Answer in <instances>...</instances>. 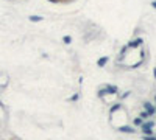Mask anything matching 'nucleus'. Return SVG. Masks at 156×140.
I'll return each instance as SVG.
<instances>
[{"label": "nucleus", "mask_w": 156, "mask_h": 140, "mask_svg": "<svg viewBox=\"0 0 156 140\" xmlns=\"http://www.w3.org/2000/svg\"><path fill=\"white\" fill-rule=\"evenodd\" d=\"M140 117H142V118H147V117H148V114H147V112H142V114H140Z\"/></svg>", "instance_id": "5"}, {"label": "nucleus", "mask_w": 156, "mask_h": 140, "mask_svg": "<svg viewBox=\"0 0 156 140\" xmlns=\"http://www.w3.org/2000/svg\"><path fill=\"white\" fill-rule=\"evenodd\" d=\"M153 126H154V123H153V121L142 125V131H144V134H145V135H151V134H153Z\"/></svg>", "instance_id": "1"}, {"label": "nucleus", "mask_w": 156, "mask_h": 140, "mask_svg": "<svg viewBox=\"0 0 156 140\" xmlns=\"http://www.w3.org/2000/svg\"><path fill=\"white\" fill-rule=\"evenodd\" d=\"M145 109L148 111V115H151V114H154V108L150 104V103H145Z\"/></svg>", "instance_id": "3"}, {"label": "nucleus", "mask_w": 156, "mask_h": 140, "mask_svg": "<svg viewBox=\"0 0 156 140\" xmlns=\"http://www.w3.org/2000/svg\"><path fill=\"white\" fill-rule=\"evenodd\" d=\"M117 109H120V104H117V106H114V108L111 109V112H114V111H117Z\"/></svg>", "instance_id": "7"}, {"label": "nucleus", "mask_w": 156, "mask_h": 140, "mask_svg": "<svg viewBox=\"0 0 156 140\" xmlns=\"http://www.w3.org/2000/svg\"><path fill=\"white\" fill-rule=\"evenodd\" d=\"M119 131H120V132H128V134H134V132H136L133 128H129V126H122Z\"/></svg>", "instance_id": "2"}, {"label": "nucleus", "mask_w": 156, "mask_h": 140, "mask_svg": "<svg viewBox=\"0 0 156 140\" xmlns=\"http://www.w3.org/2000/svg\"><path fill=\"white\" fill-rule=\"evenodd\" d=\"M134 123H136V125H142V120H140V118H136Z\"/></svg>", "instance_id": "8"}, {"label": "nucleus", "mask_w": 156, "mask_h": 140, "mask_svg": "<svg viewBox=\"0 0 156 140\" xmlns=\"http://www.w3.org/2000/svg\"><path fill=\"white\" fill-rule=\"evenodd\" d=\"M105 62H106V58H103L101 61H98V64H100V66H103V64H105Z\"/></svg>", "instance_id": "6"}, {"label": "nucleus", "mask_w": 156, "mask_h": 140, "mask_svg": "<svg viewBox=\"0 0 156 140\" xmlns=\"http://www.w3.org/2000/svg\"><path fill=\"white\" fill-rule=\"evenodd\" d=\"M144 140H156V137H151V135H144Z\"/></svg>", "instance_id": "4"}]
</instances>
